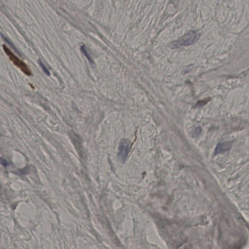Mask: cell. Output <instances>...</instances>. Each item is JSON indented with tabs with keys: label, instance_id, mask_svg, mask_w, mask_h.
Returning <instances> with one entry per match:
<instances>
[{
	"label": "cell",
	"instance_id": "277c9868",
	"mask_svg": "<svg viewBox=\"0 0 249 249\" xmlns=\"http://www.w3.org/2000/svg\"><path fill=\"white\" fill-rule=\"evenodd\" d=\"M232 146V143L231 142H224L219 143L215 148V154H219L223 152L229 151Z\"/></svg>",
	"mask_w": 249,
	"mask_h": 249
},
{
	"label": "cell",
	"instance_id": "30bf717a",
	"mask_svg": "<svg viewBox=\"0 0 249 249\" xmlns=\"http://www.w3.org/2000/svg\"><path fill=\"white\" fill-rule=\"evenodd\" d=\"M1 163L3 166H7L8 165V163H7V161L5 160V159H1Z\"/></svg>",
	"mask_w": 249,
	"mask_h": 249
},
{
	"label": "cell",
	"instance_id": "6da1fadb",
	"mask_svg": "<svg viewBox=\"0 0 249 249\" xmlns=\"http://www.w3.org/2000/svg\"><path fill=\"white\" fill-rule=\"evenodd\" d=\"M201 37V34L196 31H191L182 36L173 43L175 47L191 45L196 43Z\"/></svg>",
	"mask_w": 249,
	"mask_h": 249
},
{
	"label": "cell",
	"instance_id": "7a4b0ae2",
	"mask_svg": "<svg viewBox=\"0 0 249 249\" xmlns=\"http://www.w3.org/2000/svg\"><path fill=\"white\" fill-rule=\"evenodd\" d=\"M3 48L7 55L9 57L10 60L13 62L15 65H16L20 69L21 71L25 73V74L27 75H31V71L29 69V67L25 63H24V62L22 61L21 60L19 59L17 57L15 56L11 52V51L7 47H6L5 45H3Z\"/></svg>",
	"mask_w": 249,
	"mask_h": 249
},
{
	"label": "cell",
	"instance_id": "3957f363",
	"mask_svg": "<svg viewBox=\"0 0 249 249\" xmlns=\"http://www.w3.org/2000/svg\"><path fill=\"white\" fill-rule=\"evenodd\" d=\"M130 142L128 139H123L120 142L119 146L118 156L122 162H124L126 161L130 151Z\"/></svg>",
	"mask_w": 249,
	"mask_h": 249
},
{
	"label": "cell",
	"instance_id": "52a82bcc",
	"mask_svg": "<svg viewBox=\"0 0 249 249\" xmlns=\"http://www.w3.org/2000/svg\"><path fill=\"white\" fill-rule=\"evenodd\" d=\"M39 63L41 65V66L42 67V69H43V70L44 72V73L46 74L47 75H50V73L48 69L47 68L46 66H45L44 64L41 61V60H39Z\"/></svg>",
	"mask_w": 249,
	"mask_h": 249
},
{
	"label": "cell",
	"instance_id": "8992f818",
	"mask_svg": "<svg viewBox=\"0 0 249 249\" xmlns=\"http://www.w3.org/2000/svg\"><path fill=\"white\" fill-rule=\"evenodd\" d=\"M81 51H82V53L84 54V55L87 58L88 61H89L91 63H93V61L91 57H90L89 53H88L85 46H84V45H82L81 47Z\"/></svg>",
	"mask_w": 249,
	"mask_h": 249
},
{
	"label": "cell",
	"instance_id": "9c48e42d",
	"mask_svg": "<svg viewBox=\"0 0 249 249\" xmlns=\"http://www.w3.org/2000/svg\"><path fill=\"white\" fill-rule=\"evenodd\" d=\"M2 38H4V39H5V41H6V42H7V43H9V44H10V45H11V46L12 47H13V48L14 49H15V50H16V52H17V53H18V54H19V52H18V51L17 50V49H16V48L15 47V46H14L13 45L12 43H10V41H9L8 39H7V38H5V37H3V35H2Z\"/></svg>",
	"mask_w": 249,
	"mask_h": 249
},
{
	"label": "cell",
	"instance_id": "5b68a950",
	"mask_svg": "<svg viewBox=\"0 0 249 249\" xmlns=\"http://www.w3.org/2000/svg\"><path fill=\"white\" fill-rule=\"evenodd\" d=\"M210 100H211V98L210 97H207L206 98L203 99L202 100H200L197 103L195 107H197V108L202 107L203 106L206 104L208 102H209Z\"/></svg>",
	"mask_w": 249,
	"mask_h": 249
},
{
	"label": "cell",
	"instance_id": "ba28073f",
	"mask_svg": "<svg viewBox=\"0 0 249 249\" xmlns=\"http://www.w3.org/2000/svg\"><path fill=\"white\" fill-rule=\"evenodd\" d=\"M201 127H198L193 130L192 135L194 136H197L201 134Z\"/></svg>",
	"mask_w": 249,
	"mask_h": 249
}]
</instances>
